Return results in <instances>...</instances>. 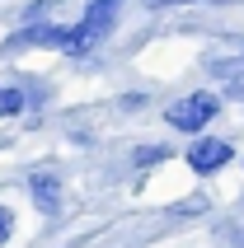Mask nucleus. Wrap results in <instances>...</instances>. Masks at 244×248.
Listing matches in <instances>:
<instances>
[{"mask_svg": "<svg viewBox=\"0 0 244 248\" xmlns=\"http://www.w3.org/2000/svg\"><path fill=\"white\" fill-rule=\"evenodd\" d=\"M221 117V94L211 89H192V94H178L169 108H164V122L183 131V136H202L207 126Z\"/></svg>", "mask_w": 244, "mask_h": 248, "instance_id": "f03ea898", "label": "nucleus"}, {"mask_svg": "<svg viewBox=\"0 0 244 248\" xmlns=\"http://www.w3.org/2000/svg\"><path fill=\"white\" fill-rule=\"evenodd\" d=\"M197 5H240V0H197Z\"/></svg>", "mask_w": 244, "mask_h": 248, "instance_id": "f8f14e48", "label": "nucleus"}, {"mask_svg": "<svg viewBox=\"0 0 244 248\" xmlns=\"http://www.w3.org/2000/svg\"><path fill=\"white\" fill-rule=\"evenodd\" d=\"M122 5H127V0H89V5H85V14L66 28V38H61V52H66V56H89L99 42H104L113 28H118Z\"/></svg>", "mask_w": 244, "mask_h": 248, "instance_id": "f257e3e1", "label": "nucleus"}, {"mask_svg": "<svg viewBox=\"0 0 244 248\" xmlns=\"http://www.w3.org/2000/svg\"><path fill=\"white\" fill-rule=\"evenodd\" d=\"M197 211H207V197H188V202H178L174 216H197Z\"/></svg>", "mask_w": 244, "mask_h": 248, "instance_id": "9b49d317", "label": "nucleus"}, {"mask_svg": "<svg viewBox=\"0 0 244 248\" xmlns=\"http://www.w3.org/2000/svg\"><path fill=\"white\" fill-rule=\"evenodd\" d=\"M235 159V145L221 136H192V145L183 150V164L197 173V178H211V173H221V169Z\"/></svg>", "mask_w": 244, "mask_h": 248, "instance_id": "7ed1b4c3", "label": "nucleus"}, {"mask_svg": "<svg viewBox=\"0 0 244 248\" xmlns=\"http://www.w3.org/2000/svg\"><path fill=\"white\" fill-rule=\"evenodd\" d=\"M24 187H28V202H33L42 216H61V206H66V187H61V178H56L52 169H33Z\"/></svg>", "mask_w": 244, "mask_h": 248, "instance_id": "39448f33", "label": "nucleus"}, {"mask_svg": "<svg viewBox=\"0 0 244 248\" xmlns=\"http://www.w3.org/2000/svg\"><path fill=\"white\" fill-rule=\"evenodd\" d=\"M61 38H66V24H52V19H38V24H19L5 38V52H33V47H56L61 52Z\"/></svg>", "mask_w": 244, "mask_h": 248, "instance_id": "20e7f679", "label": "nucleus"}, {"mask_svg": "<svg viewBox=\"0 0 244 248\" xmlns=\"http://www.w3.org/2000/svg\"><path fill=\"white\" fill-rule=\"evenodd\" d=\"M230 239H235V248H244V230H235V234H230Z\"/></svg>", "mask_w": 244, "mask_h": 248, "instance_id": "ddd939ff", "label": "nucleus"}, {"mask_svg": "<svg viewBox=\"0 0 244 248\" xmlns=\"http://www.w3.org/2000/svg\"><path fill=\"white\" fill-rule=\"evenodd\" d=\"M183 5H197V0H141V10L164 14V10H183Z\"/></svg>", "mask_w": 244, "mask_h": 248, "instance_id": "1a4fd4ad", "label": "nucleus"}, {"mask_svg": "<svg viewBox=\"0 0 244 248\" xmlns=\"http://www.w3.org/2000/svg\"><path fill=\"white\" fill-rule=\"evenodd\" d=\"M211 75L226 80V94L244 98V61H211Z\"/></svg>", "mask_w": 244, "mask_h": 248, "instance_id": "423d86ee", "label": "nucleus"}, {"mask_svg": "<svg viewBox=\"0 0 244 248\" xmlns=\"http://www.w3.org/2000/svg\"><path fill=\"white\" fill-rule=\"evenodd\" d=\"M132 159H136V169H150V164H164V159H169V150H164V145H136Z\"/></svg>", "mask_w": 244, "mask_h": 248, "instance_id": "6e6552de", "label": "nucleus"}, {"mask_svg": "<svg viewBox=\"0 0 244 248\" xmlns=\"http://www.w3.org/2000/svg\"><path fill=\"white\" fill-rule=\"evenodd\" d=\"M10 239H14V211L5 206V202H0V248L10 244Z\"/></svg>", "mask_w": 244, "mask_h": 248, "instance_id": "9d476101", "label": "nucleus"}, {"mask_svg": "<svg viewBox=\"0 0 244 248\" xmlns=\"http://www.w3.org/2000/svg\"><path fill=\"white\" fill-rule=\"evenodd\" d=\"M24 108H28L24 89H19V84H0V122H5V117H19Z\"/></svg>", "mask_w": 244, "mask_h": 248, "instance_id": "0eeeda50", "label": "nucleus"}]
</instances>
